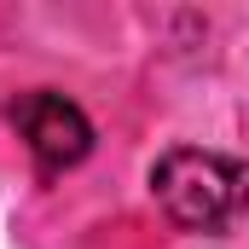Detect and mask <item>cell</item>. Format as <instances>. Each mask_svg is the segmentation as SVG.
<instances>
[{
	"mask_svg": "<svg viewBox=\"0 0 249 249\" xmlns=\"http://www.w3.org/2000/svg\"><path fill=\"white\" fill-rule=\"evenodd\" d=\"M151 191L186 232H220L249 214V162L214 151H168L151 168Z\"/></svg>",
	"mask_w": 249,
	"mask_h": 249,
	"instance_id": "cell-1",
	"label": "cell"
},
{
	"mask_svg": "<svg viewBox=\"0 0 249 249\" xmlns=\"http://www.w3.org/2000/svg\"><path fill=\"white\" fill-rule=\"evenodd\" d=\"M6 116H12V127H18V139L29 145L41 180L75 168V162L93 151V122H87L70 99H58V93H18Z\"/></svg>",
	"mask_w": 249,
	"mask_h": 249,
	"instance_id": "cell-2",
	"label": "cell"
}]
</instances>
